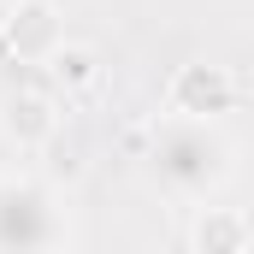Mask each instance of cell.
<instances>
[{
    "label": "cell",
    "instance_id": "7a4b0ae2",
    "mask_svg": "<svg viewBox=\"0 0 254 254\" xmlns=\"http://www.w3.org/2000/svg\"><path fill=\"white\" fill-rule=\"evenodd\" d=\"M65 243L60 195L36 178H0V254H36Z\"/></svg>",
    "mask_w": 254,
    "mask_h": 254
},
{
    "label": "cell",
    "instance_id": "8992f818",
    "mask_svg": "<svg viewBox=\"0 0 254 254\" xmlns=\"http://www.w3.org/2000/svg\"><path fill=\"white\" fill-rule=\"evenodd\" d=\"M249 243H254V219L237 213V207H201L190 225V249H201V254H237Z\"/></svg>",
    "mask_w": 254,
    "mask_h": 254
},
{
    "label": "cell",
    "instance_id": "52a82bcc",
    "mask_svg": "<svg viewBox=\"0 0 254 254\" xmlns=\"http://www.w3.org/2000/svg\"><path fill=\"white\" fill-rule=\"evenodd\" d=\"M48 71L60 77L65 89H89V83L101 77V65H95V54H89V48H77V42H65L60 54L48 60Z\"/></svg>",
    "mask_w": 254,
    "mask_h": 254
},
{
    "label": "cell",
    "instance_id": "5b68a950",
    "mask_svg": "<svg viewBox=\"0 0 254 254\" xmlns=\"http://www.w3.org/2000/svg\"><path fill=\"white\" fill-rule=\"evenodd\" d=\"M0 136H6L12 148H24V154L48 148V142L60 136V101H54L48 89H12V95L0 101Z\"/></svg>",
    "mask_w": 254,
    "mask_h": 254
},
{
    "label": "cell",
    "instance_id": "3957f363",
    "mask_svg": "<svg viewBox=\"0 0 254 254\" xmlns=\"http://www.w3.org/2000/svg\"><path fill=\"white\" fill-rule=\"evenodd\" d=\"M231 107H237V77L213 60L178 65L166 83V113H178V119H225Z\"/></svg>",
    "mask_w": 254,
    "mask_h": 254
},
{
    "label": "cell",
    "instance_id": "6da1fadb",
    "mask_svg": "<svg viewBox=\"0 0 254 254\" xmlns=\"http://www.w3.org/2000/svg\"><path fill=\"white\" fill-rule=\"evenodd\" d=\"M231 160H237V148L213 130V119H178V113H166V125L154 130V148H148L160 190L184 195V201L213 195L231 178Z\"/></svg>",
    "mask_w": 254,
    "mask_h": 254
},
{
    "label": "cell",
    "instance_id": "277c9868",
    "mask_svg": "<svg viewBox=\"0 0 254 254\" xmlns=\"http://www.w3.org/2000/svg\"><path fill=\"white\" fill-rule=\"evenodd\" d=\"M65 48V24L48 0H18L6 12V54L18 65H48Z\"/></svg>",
    "mask_w": 254,
    "mask_h": 254
}]
</instances>
